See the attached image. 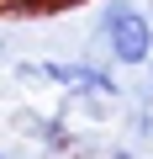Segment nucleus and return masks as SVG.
Listing matches in <instances>:
<instances>
[{
	"mask_svg": "<svg viewBox=\"0 0 153 159\" xmlns=\"http://www.w3.org/2000/svg\"><path fill=\"white\" fill-rule=\"evenodd\" d=\"M90 48H100V58L111 69L142 74L153 64V16H148V6L142 0H95Z\"/></svg>",
	"mask_w": 153,
	"mask_h": 159,
	"instance_id": "1",
	"label": "nucleus"
},
{
	"mask_svg": "<svg viewBox=\"0 0 153 159\" xmlns=\"http://www.w3.org/2000/svg\"><path fill=\"white\" fill-rule=\"evenodd\" d=\"M0 159H16V154H0Z\"/></svg>",
	"mask_w": 153,
	"mask_h": 159,
	"instance_id": "3",
	"label": "nucleus"
},
{
	"mask_svg": "<svg viewBox=\"0 0 153 159\" xmlns=\"http://www.w3.org/2000/svg\"><path fill=\"white\" fill-rule=\"evenodd\" d=\"M100 159H137V154H132V148H106Z\"/></svg>",
	"mask_w": 153,
	"mask_h": 159,
	"instance_id": "2",
	"label": "nucleus"
}]
</instances>
